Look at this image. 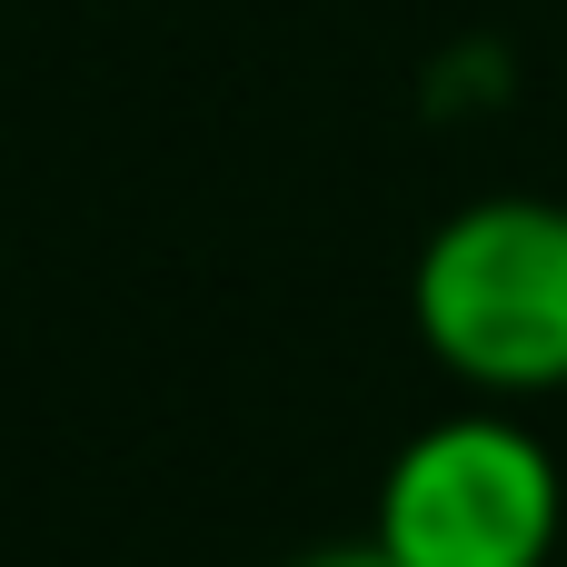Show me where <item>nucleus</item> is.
<instances>
[{"mask_svg": "<svg viewBox=\"0 0 567 567\" xmlns=\"http://www.w3.org/2000/svg\"><path fill=\"white\" fill-rule=\"evenodd\" d=\"M419 349L478 399L567 389V199H468L429 229L409 269Z\"/></svg>", "mask_w": 567, "mask_h": 567, "instance_id": "f257e3e1", "label": "nucleus"}, {"mask_svg": "<svg viewBox=\"0 0 567 567\" xmlns=\"http://www.w3.org/2000/svg\"><path fill=\"white\" fill-rule=\"evenodd\" d=\"M567 528V478L508 409L429 419L379 478V548L399 567H548Z\"/></svg>", "mask_w": 567, "mask_h": 567, "instance_id": "f03ea898", "label": "nucleus"}, {"mask_svg": "<svg viewBox=\"0 0 567 567\" xmlns=\"http://www.w3.org/2000/svg\"><path fill=\"white\" fill-rule=\"evenodd\" d=\"M299 567H399V558H389V548L369 538V548H329V558H299Z\"/></svg>", "mask_w": 567, "mask_h": 567, "instance_id": "7ed1b4c3", "label": "nucleus"}]
</instances>
